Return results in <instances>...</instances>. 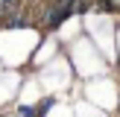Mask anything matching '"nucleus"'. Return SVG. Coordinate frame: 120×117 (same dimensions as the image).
<instances>
[{
	"label": "nucleus",
	"mask_w": 120,
	"mask_h": 117,
	"mask_svg": "<svg viewBox=\"0 0 120 117\" xmlns=\"http://www.w3.org/2000/svg\"><path fill=\"white\" fill-rule=\"evenodd\" d=\"M3 15H6V6H3V3H0V21H3Z\"/></svg>",
	"instance_id": "nucleus-1"
},
{
	"label": "nucleus",
	"mask_w": 120,
	"mask_h": 117,
	"mask_svg": "<svg viewBox=\"0 0 120 117\" xmlns=\"http://www.w3.org/2000/svg\"><path fill=\"white\" fill-rule=\"evenodd\" d=\"M105 3H109V6H120V0H105Z\"/></svg>",
	"instance_id": "nucleus-2"
}]
</instances>
